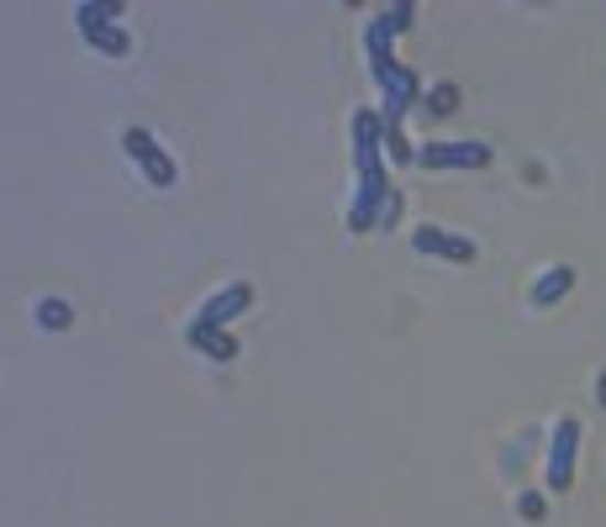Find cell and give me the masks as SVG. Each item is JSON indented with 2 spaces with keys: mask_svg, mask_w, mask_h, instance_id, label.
Listing matches in <instances>:
<instances>
[{
  "mask_svg": "<svg viewBox=\"0 0 606 527\" xmlns=\"http://www.w3.org/2000/svg\"><path fill=\"white\" fill-rule=\"evenodd\" d=\"M121 153L132 159V164L143 169V180L153 185V191H170L174 180H180V169H174V159L159 148V138L148 132V127H127L121 132Z\"/></svg>",
  "mask_w": 606,
  "mask_h": 527,
  "instance_id": "6da1fadb",
  "label": "cell"
},
{
  "mask_svg": "<svg viewBox=\"0 0 606 527\" xmlns=\"http://www.w3.org/2000/svg\"><path fill=\"white\" fill-rule=\"evenodd\" d=\"M575 459H581V422L559 417L554 432H549V464H543L549 491H570L575 485Z\"/></svg>",
  "mask_w": 606,
  "mask_h": 527,
  "instance_id": "7a4b0ae2",
  "label": "cell"
},
{
  "mask_svg": "<svg viewBox=\"0 0 606 527\" xmlns=\"http://www.w3.org/2000/svg\"><path fill=\"white\" fill-rule=\"evenodd\" d=\"M348 132H354V169L359 174L386 169V117H380V106H359Z\"/></svg>",
  "mask_w": 606,
  "mask_h": 527,
  "instance_id": "3957f363",
  "label": "cell"
},
{
  "mask_svg": "<svg viewBox=\"0 0 606 527\" xmlns=\"http://www.w3.org/2000/svg\"><path fill=\"white\" fill-rule=\"evenodd\" d=\"M390 174L386 169H375V174H359V191H354V206H348V233H375L380 227V216H386V201H390Z\"/></svg>",
  "mask_w": 606,
  "mask_h": 527,
  "instance_id": "277c9868",
  "label": "cell"
},
{
  "mask_svg": "<svg viewBox=\"0 0 606 527\" xmlns=\"http://www.w3.org/2000/svg\"><path fill=\"white\" fill-rule=\"evenodd\" d=\"M248 306H253V286H248V280H232V286H221L217 295H206V301H201L195 327H221V333H227V327H232Z\"/></svg>",
  "mask_w": 606,
  "mask_h": 527,
  "instance_id": "5b68a950",
  "label": "cell"
},
{
  "mask_svg": "<svg viewBox=\"0 0 606 527\" xmlns=\"http://www.w3.org/2000/svg\"><path fill=\"white\" fill-rule=\"evenodd\" d=\"M422 74L412 69V64H401L396 69V79H390L386 90H380V117H386V127H401V121L412 117V106H422Z\"/></svg>",
  "mask_w": 606,
  "mask_h": 527,
  "instance_id": "8992f818",
  "label": "cell"
},
{
  "mask_svg": "<svg viewBox=\"0 0 606 527\" xmlns=\"http://www.w3.org/2000/svg\"><path fill=\"white\" fill-rule=\"evenodd\" d=\"M416 164L422 169H485L490 164V148L485 143H422L416 148Z\"/></svg>",
  "mask_w": 606,
  "mask_h": 527,
  "instance_id": "52a82bcc",
  "label": "cell"
},
{
  "mask_svg": "<svg viewBox=\"0 0 606 527\" xmlns=\"http://www.w3.org/2000/svg\"><path fill=\"white\" fill-rule=\"evenodd\" d=\"M412 248L416 254H428V259H448V264H469L475 259V243L459 238V233H448V227H412Z\"/></svg>",
  "mask_w": 606,
  "mask_h": 527,
  "instance_id": "ba28073f",
  "label": "cell"
},
{
  "mask_svg": "<svg viewBox=\"0 0 606 527\" xmlns=\"http://www.w3.org/2000/svg\"><path fill=\"white\" fill-rule=\"evenodd\" d=\"M390 43H396V37H390L386 26L369 17V22H364V53H369V74H375V85H380V90H386L390 79H396V69H401V58L390 53Z\"/></svg>",
  "mask_w": 606,
  "mask_h": 527,
  "instance_id": "9c48e42d",
  "label": "cell"
},
{
  "mask_svg": "<svg viewBox=\"0 0 606 527\" xmlns=\"http://www.w3.org/2000/svg\"><path fill=\"white\" fill-rule=\"evenodd\" d=\"M185 343H191V348H201V354H206V359H217V364H232L238 359V337L232 333H221V327H185Z\"/></svg>",
  "mask_w": 606,
  "mask_h": 527,
  "instance_id": "30bf717a",
  "label": "cell"
},
{
  "mask_svg": "<svg viewBox=\"0 0 606 527\" xmlns=\"http://www.w3.org/2000/svg\"><path fill=\"white\" fill-rule=\"evenodd\" d=\"M570 290H575V269H570V264H554V269H543L533 280L528 301H533V306H554V301H564Z\"/></svg>",
  "mask_w": 606,
  "mask_h": 527,
  "instance_id": "8fae6325",
  "label": "cell"
},
{
  "mask_svg": "<svg viewBox=\"0 0 606 527\" xmlns=\"http://www.w3.org/2000/svg\"><path fill=\"white\" fill-rule=\"evenodd\" d=\"M121 22V0H79L74 6V26H79V37H90L100 26H117Z\"/></svg>",
  "mask_w": 606,
  "mask_h": 527,
  "instance_id": "7c38bea8",
  "label": "cell"
},
{
  "mask_svg": "<svg viewBox=\"0 0 606 527\" xmlns=\"http://www.w3.org/2000/svg\"><path fill=\"white\" fill-rule=\"evenodd\" d=\"M32 316H37V327H43V333H69V327H74V306H69V301H58V295H43Z\"/></svg>",
  "mask_w": 606,
  "mask_h": 527,
  "instance_id": "4fadbf2b",
  "label": "cell"
},
{
  "mask_svg": "<svg viewBox=\"0 0 606 527\" xmlns=\"http://www.w3.org/2000/svg\"><path fill=\"white\" fill-rule=\"evenodd\" d=\"M375 22L386 26L390 37L412 32V26H416V0H396V6H386V11H375Z\"/></svg>",
  "mask_w": 606,
  "mask_h": 527,
  "instance_id": "5bb4252c",
  "label": "cell"
},
{
  "mask_svg": "<svg viewBox=\"0 0 606 527\" xmlns=\"http://www.w3.org/2000/svg\"><path fill=\"white\" fill-rule=\"evenodd\" d=\"M422 111H428V117H454V111H459V85H448V79L433 85V90L422 96Z\"/></svg>",
  "mask_w": 606,
  "mask_h": 527,
  "instance_id": "9a60e30c",
  "label": "cell"
},
{
  "mask_svg": "<svg viewBox=\"0 0 606 527\" xmlns=\"http://www.w3.org/2000/svg\"><path fill=\"white\" fill-rule=\"evenodd\" d=\"M85 43H90V49H96L100 58H121V53L132 49V37H127L121 26H100V32H90Z\"/></svg>",
  "mask_w": 606,
  "mask_h": 527,
  "instance_id": "2e32d148",
  "label": "cell"
},
{
  "mask_svg": "<svg viewBox=\"0 0 606 527\" xmlns=\"http://www.w3.org/2000/svg\"><path fill=\"white\" fill-rule=\"evenodd\" d=\"M517 517H522V523H543V517H549V502H543L538 491H522V496H517Z\"/></svg>",
  "mask_w": 606,
  "mask_h": 527,
  "instance_id": "e0dca14e",
  "label": "cell"
},
{
  "mask_svg": "<svg viewBox=\"0 0 606 527\" xmlns=\"http://www.w3.org/2000/svg\"><path fill=\"white\" fill-rule=\"evenodd\" d=\"M396 222H401V191H390L386 216H380V227H396Z\"/></svg>",
  "mask_w": 606,
  "mask_h": 527,
  "instance_id": "ac0fdd59",
  "label": "cell"
},
{
  "mask_svg": "<svg viewBox=\"0 0 606 527\" xmlns=\"http://www.w3.org/2000/svg\"><path fill=\"white\" fill-rule=\"evenodd\" d=\"M596 401H602V407H606V375H602V380H596Z\"/></svg>",
  "mask_w": 606,
  "mask_h": 527,
  "instance_id": "d6986e66",
  "label": "cell"
}]
</instances>
